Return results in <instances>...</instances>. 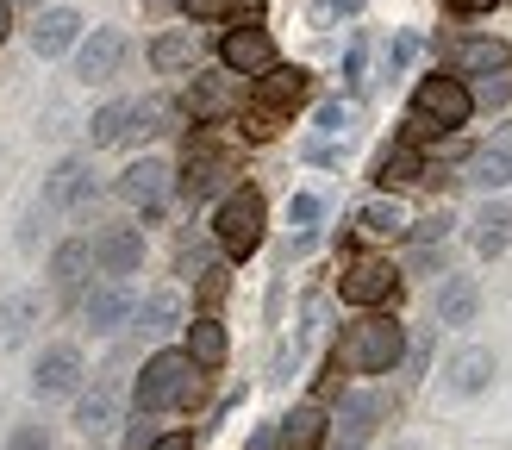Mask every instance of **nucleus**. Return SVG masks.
<instances>
[{
    "label": "nucleus",
    "mask_w": 512,
    "mask_h": 450,
    "mask_svg": "<svg viewBox=\"0 0 512 450\" xmlns=\"http://www.w3.org/2000/svg\"><path fill=\"white\" fill-rule=\"evenodd\" d=\"M188 357H194L200 369H219V363H225V325H219V319H194V325H188Z\"/></svg>",
    "instance_id": "30"
},
{
    "label": "nucleus",
    "mask_w": 512,
    "mask_h": 450,
    "mask_svg": "<svg viewBox=\"0 0 512 450\" xmlns=\"http://www.w3.org/2000/svg\"><path fill=\"white\" fill-rule=\"evenodd\" d=\"M225 175H232V157H219V150H188V169L175 175V188L188 200H213L225 188Z\"/></svg>",
    "instance_id": "17"
},
{
    "label": "nucleus",
    "mask_w": 512,
    "mask_h": 450,
    "mask_svg": "<svg viewBox=\"0 0 512 450\" xmlns=\"http://www.w3.org/2000/svg\"><path fill=\"white\" fill-rule=\"evenodd\" d=\"M169 182H175V175H169V163H163V157H138L132 169L119 175V200H132V207H144V219H157Z\"/></svg>",
    "instance_id": "9"
},
{
    "label": "nucleus",
    "mask_w": 512,
    "mask_h": 450,
    "mask_svg": "<svg viewBox=\"0 0 512 450\" xmlns=\"http://www.w3.org/2000/svg\"><path fill=\"white\" fill-rule=\"evenodd\" d=\"M88 250H94V269H100V275L125 282V275L144 263V232H138V225H107V232H100Z\"/></svg>",
    "instance_id": "8"
},
{
    "label": "nucleus",
    "mask_w": 512,
    "mask_h": 450,
    "mask_svg": "<svg viewBox=\"0 0 512 450\" xmlns=\"http://www.w3.org/2000/svg\"><path fill=\"white\" fill-rule=\"evenodd\" d=\"M113 413H119V382H107V375H100V382L75 400V425L94 438V432H107V425H113Z\"/></svg>",
    "instance_id": "27"
},
{
    "label": "nucleus",
    "mask_w": 512,
    "mask_h": 450,
    "mask_svg": "<svg viewBox=\"0 0 512 450\" xmlns=\"http://www.w3.org/2000/svg\"><path fill=\"white\" fill-rule=\"evenodd\" d=\"M469 244L481 250V257H506V250H512V207L488 200V207L469 219Z\"/></svg>",
    "instance_id": "22"
},
{
    "label": "nucleus",
    "mask_w": 512,
    "mask_h": 450,
    "mask_svg": "<svg viewBox=\"0 0 512 450\" xmlns=\"http://www.w3.org/2000/svg\"><path fill=\"white\" fill-rule=\"evenodd\" d=\"M88 263H94V250H88V238H69L57 257H50V282H57L63 294H75L82 288V275H88Z\"/></svg>",
    "instance_id": "29"
},
{
    "label": "nucleus",
    "mask_w": 512,
    "mask_h": 450,
    "mask_svg": "<svg viewBox=\"0 0 512 450\" xmlns=\"http://www.w3.org/2000/svg\"><path fill=\"white\" fill-rule=\"evenodd\" d=\"M169 119H175V107H169L163 94L132 100V132H138V138H163V132H169Z\"/></svg>",
    "instance_id": "32"
},
{
    "label": "nucleus",
    "mask_w": 512,
    "mask_h": 450,
    "mask_svg": "<svg viewBox=\"0 0 512 450\" xmlns=\"http://www.w3.org/2000/svg\"><path fill=\"white\" fill-rule=\"evenodd\" d=\"M144 332H175V325H182V294H175V288H157V294H150L144 300Z\"/></svg>",
    "instance_id": "31"
},
{
    "label": "nucleus",
    "mask_w": 512,
    "mask_h": 450,
    "mask_svg": "<svg viewBox=\"0 0 512 450\" xmlns=\"http://www.w3.org/2000/svg\"><path fill=\"white\" fill-rule=\"evenodd\" d=\"M450 63H456V75H475V82H488V75H506L512 50H506V38H463V44L450 50Z\"/></svg>",
    "instance_id": "19"
},
{
    "label": "nucleus",
    "mask_w": 512,
    "mask_h": 450,
    "mask_svg": "<svg viewBox=\"0 0 512 450\" xmlns=\"http://www.w3.org/2000/svg\"><path fill=\"white\" fill-rule=\"evenodd\" d=\"M356 225H363L369 238H406V232H413V219H406V207H400V200H388V194L363 200V213H356Z\"/></svg>",
    "instance_id": "28"
},
{
    "label": "nucleus",
    "mask_w": 512,
    "mask_h": 450,
    "mask_svg": "<svg viewBox=\"0 0 512 450\" xmlns=\"http://www.w3.org/2000/svg\"><path fill=\"white\" fill-rule=\"evenodd\" d=\"M232 107H238V75H194V88H188L194 125H219Z\"/></svg>",
    "instance_id": "13"
},
{
    "label": "nucleus",
    "mask_w": 512,
    "mask_h": 450,
    "mask_svg": "<svg viewBox=\"0 0 512 450\" xmlns=\"http://www.w3.org/2000/svg\"><path fill=\"white\" fill-rule=\"evenodd\" d=\"M444 7H456V13H488L494 0H444Z\"/></svg>",
    "instance_id": "45"
},
{
    "label": "nucleus",
    "mask_w": 512,
    "mask_h": 450,
    "mask_svg": "<svg viewBox=\"0 0 512 450\" xmlns=\"http://www.w3.org/2000/svg\"><path fill=\"white\" fill-rule=\"evenodd\" d=\"M494 382V350L488 344H463V350H456V357L444 363V388L450 394H481V388H488Z\"/></svg>",
    "instance_id": "15"
},
{
    "label": "nucleus",
    "mask_w": 512,
    "mask_h": 450,
    "mask_svg": "<svg viewBox=\"0 0 512 450\" xmlns=\"http://www.w3.org/2000/svg\"><path fill=\"white\" fill-rule=\"evenodd\" d=\"M331 13H363V0H325Z\"/></svg>",
    "instance_id": "47"
},
{
    "label": "nucleus",
    "mask_w": 512,
    "mask_h": 450,
    "mask_svg": "<svg viewBox=\"0 0 512 450\" xmlns=\"http://www.w3.org/2000/svg\"><path fill=\"white\" fill-rule=\"evenodd\" d=\"M244 450H281V419H275V425H256Z\"/></svg>",
    "instance_id": "42"
},
{
    "label": "nucleus",
    "mask_w": 512,
    "mask_h": 450,
    "mask_svg": "<svg viewBox=\"0 0 512 450\" xmlns=\"http://www.w3.org/2000/svg\"><path fill=\"white\" fill-rule=\"evenodd\" d=\"M182 7H188L194 25H213V19H225V13H238L244 0H182Z\"/></svg>",
    "instance_id": "36"
},
{
    "label": "nucleus",
    "mask_w": 512,
    "mask_h": 450,
    "mask_svg": "<svg viewBox=\"0 0 512 450\" xmlns=\"http://www.w3.org/2000/svg\"><path fill=\"white\" fill-rule=\"evenodd\" d=\"M32 7H38V13H44V0H32Z\"/></svg>",
    "instance_id": "49"
},
{
    "label": "nucleus",
    "mask_w": 512,
    "mask_h": 450,
    "mask_svg": "<svg viewBox=\"0 0 512 450\" xmlns=\"http://www.w3.org/2000/svg\"><path fill=\"white\" fill-rule=\"evenodd\" d=\"M150 63H157L163 75H175V69H194V38H182V32L157 38V44H150Z\"/></svg>",
    "instance_id": "34"
},
{
    "label": "nucleus",
    "mask_w": 512,
    "mask_h": 450,
    "mask_svg": "<svg viewBox=\"0 0 512 450\" xmlns=\"http://www.w3.org/2000/svg\"><path fill=\"white\" fill-rule=\"evenodd\" d=\"M319 438H331V419L313 407V400H300V407L281 413V444H288V450H313Z\"/></svg>",
    "instance_id": "25"
},
{
    "label": "nucleus",
    "mask_w": 512,
    "mask_h": 450,
    "mask_svg": "<svg viewBox=\"0 0 512 450\" xmlns=\"http://www.w3.org/2000/svg\"><path fill=\"white\" fill-rule=\"evenodd\" d=\"M338 294L350 300V307H381V300L400 294V275H394V263H381V257H356L338 275Z\"/></svg>",
    "instance_id": "5"
},
{
    "label": "nucleus",
    "mask_w": 512,
    "mask_h": 450,
    "mask_svg": "<svg viewBox=\"0 0 512 450\" xmlns=\"http://www.w3.org/2000/svg\"><path fill=\"white\" fill-rule=\"evenodd\" d=\"M82 194H94V169H88L82 157H63L57 175L44 182V213H63V207H75Z\"/></svg>",
    "instance_id": "21"
},
{
    "label": "nucleus",
    "mask_w": 512,
    "mask_h": 450,
    "mask_svg": "<svg viewBox=\"0 0 512 450\" xmlns=\"http://www.w3.org/2000/svg\"><path fill=\"white\" fill-rule=\"evenodd\" d=\"M82 350L75 344H50L44 357H38V369H32V394L38 400H69L75 388H82Z\"/></svg>",
    "instance_id": "6"
},
{
    "label": "nucleus",
    "mask_w": 512,
    "mask_h": 450,
    "mask_svg": "<svg viewBox=\"0 0 512 450\" xmlns=\"http://www.w3.org/2000/svg\"><path fill=\"white\" fill-rule=\"evenodd\" d=\"M125 63V32H113V25H100L94 38H82V50H75V75L94 88V82H113Z\"/></svg>",
    "instance_id": "10"
},
{
    "label": "nucleus",
    "mask_w": 512,
    "mask_h": 450,
    "mask_svg": "<svg viewBox=\"0 0 512 450\" xmlns=\"http://www.w3.org/2000/svg\"><path fill=\"white\" fill-rule=\"evenodd\" d=\"M150 7H163V0H150Z\"/></svg>",
    "instance_id": "50"
},
{
    "label": "nucleus",
    "mask_w": 512,
    "mask_h": 450,
    "mask_svg": "<svg viewBox=\"0 0 512 450\" xmlns=\"http://www.w3.org/2000/svg\"><path fill=\"white\" fill-rule=\"evenodd\" d=\"M88 132H94V144H119V138H132V100H113V107H100Z\"/></svg>",
    "instance_id": "33"
},
{
    "label": "nucleus",
    "mask_w": 512,
    "mask_h": 450,
    "mask_svg": "<svg viewBox=\"0 0 512 450\" xmlns=\"http://www.w3.org/2000/svg\"><path fill=\"white\" fill-rule=\"evenodd\" d=\"M125 313H132V288L113 282V275H107L100 288H88V294H82V319L94 325V332H119Z\"/></svg>",
    "instance_id": "18"
},
{
    "label": "nucleus",
    "mask_w": 512,
    "mask_h": 450,
    "mask_svg": "<svg viewBox=\"0 0 512 450\" xmlns=\"http://www.w3.org/2000/svg\"><path fill=\"white\" fill-rule=\"evenodd\" d=\"M82 38V13L75 7H44L38 19H32V50L50 63V57H63V50Z\"/></svg>",
    "instance_id": "16"
},
{
    "label": "nucleus",
    "mask_w": 512,
    "mask_h": 450,
    "mask_svg": "<svg viewBox=\"0 0 512 450\" xmlns=\"http://www.w3.org/2000/svg\"><path fill=\"white\" fill-rule=\"evenodd\" d=\"M406 357V325L388 319V313H369V319H356L344 344H338V363L350 375H388L394 363Z\"/></svg>",
    "instance_id": "1"
},
{
    "label": "nucleus",
    "mask_w": 512,
    "mask_h": 450,
    "mask_svg": "<svg viewBox=\"0 0 512 450\" xmlns=\"http://www.w3.org/2000/svg\"><path fill=\"white\" fill-rule=\"evenodd\" d=\"M394 450H425V444H394Z\"/></svg>",
    "instance_id": "48"
},
{
    "label": "nucleus",
    "mask_w": 512,
    "mask_h": 450,
    "mask_svg": "<svg viewBox=\"0 0 512 450\" xmlns=\"http://www.w3.org/2000/svg\"><path fill=\"white\" fill-rule=\"evenodd\" d=\"M475 113V88L456 82V75H425V82L413 88V119L438 125V132H456V125H469Z\"/></svg>",
    "instance_id": "4"
},
{
    "label": "nucleus",
    "mask_w": 512,
    "mask_h": 450,
    "mask_svg": "<svg viewBox=\"0 0 512 450\" xmlns=\"http://www.w3.org/2000/svg\"><path fill=\"white\" fill-rule=\"evenodd\" d=\"M369 175H375L381 188H400V182H425V157H419L413 144H388V150H375Z\"/></svg>",
    "instance_id": "24"
},
{
    "label": "nucleus",
    "mask_w": 512,
    "mask_h": 450,
    "mask_svg": "<svg viewBox=\"0 0 512 450\" xmlns=\"http://www.w3.org/2000/svg\"><path fill=\"white\" fill-rule=\"evenodd\" d=\"M219 63H225V75H269L275 69V38L263 25H238V32H225Z\"/></svg>",
    "instance_id": "7"
},
{
    "label": "nucleus",
    "mask_w": 512,
    "mask_h": 450,
    "mask_svg": "<svg viewBox=\"0 0 512 450\" xmlns=\"http://www.w3.org/2000/svg\"><path fill=\"white\" fill-rule=\"evenodd\" d=\"M38 319H44V294H32V288L7 294V300H0V350L25 344V338H32V325H38Z\"/></svg>",
    "instance_id": "20"
},
{
    "label": "nucleus",
    "mask_w": 512,
    "mask_h": 450,
    "mask_svg": "<svg viewBox=\"0 0 512 450\" xmlns=\"http://www.w3.org/2000/svg\"><path fill=\"white\" fill-rule=\"evenodd\" d=\"M512 100V75H488V82H475V107H506Z\"/></svg>",
    "instance_id": "38"
},
{
    "label": "nucleus",
    "mask_w": 512,
    "mask_h": 450,
    "mask_svg": "<svg viewBox=\"0 0 512 450\" xmlns=\"http://www.w3.org/2000/svg\"><path fill=\"white\" fill-rule=\"evenodd\" d=\"M288 225H294V232H313V225H319V194H294L288 200Z\"/></svg>",
    "instance_id": "37"
},
{
    "label": "nucleus",
    "mask_w": 512,
    "mask_h": 450,
    "mask_svg": "<svg viewBox=\"0 0 512 450\" xmlns=\"http://www.w3.org/2000/svg\"><path fill=\"white\" fill-rule=\"evenodd\" d=\"M406 63H413V38H394L388 44V69H406Z\"/></svg>",
    "instance_id": "43"
},
{
    "label": "nucleus",
    "mask_w": 512,
    "mask_h": 450,
    "mask_svg": "<svg viewBox=\"0 0 512 450\" xmlns=\"http://www.w3.org/2000/svg\"><path fill=\"white\" fill-rule=\"evenodd\" d=\"M363 63H369V38H350V50H344V88L363 82Z\"/></svg>",
    "instance_id": "40"
},
{
    "label": "nucleus",
    "mask_w": 512,
    "mask_h": 450,
    "mask_svg": "<svg viewBox=\"0 0 512 450\" xmlns=\"http://www.w3.org/2000/svg\"><path fill=\"white\" fill-rule=\"evenodd\" d=\"M7 450H50V432L38 419H25V425H13V438H7Z\"/></svg>",
    "instance_id": "39"
},
{
    "label": "nucleus",
    "mask_w": 512,
    "mask_h": 450,
    "mask_svg": "<svg viewBox=\"0 0 512 450\" xmlns=\"http://www.w3.org/2000/svg\"><path fill=\"white\" fill-rule=\"evenodd\" d=\"M256 94H263V125H256V132H275V119L313 94V75H306V69H269Z\"/></svg>",
    "instance_id": "11"
},
{
    "label": "nucleus",
    "mask_w": 512,
    "mask_h": 450,
    "mask_svg": "<svg viewBox=\"0 0 512 450\" xmlns=\"http://www.w3.org/2000/svg\"><path fill=\"white\" fill-rule=\"evenodd\" d=\"M463 182H469V188H481V194L506 188V182H512V150H506V144H481V150H469Z\"/></svg>",
    "instance_id": "23"
},
{
    "label": "nucleus",
    "mask_w": 512,
    "mask_h": 450,
    "mask_svg": "<svg viewBox=\"0 0 512 450\" xmlns=\"http://www.w3.org/2000/svg\"><path fill=\"white\" fill-rule=\"evenodd\" d=\"M213 238H219V250L232 263L256 257V244H263V194H256V188H232V194H225L219 213H213Z\"/></svg>",
    "instance_id": "3"
},
{
    "label": "nucleus",
    "mask_w": 512,
    "mask_h": 450,
    "mask_svg": "<svg viewBox=\"0 0 512 450\" xmlns=\"http://www.w3.org/2000/svg\"><path fill=\"white\" fill-rule=\"evenodd\" d=\"M450 225H456V213L438 207V213H425V219L413 225V238H419V244H438V238H450Z\"/></svg>",
    "instance_id": "35"
},
{
    "label": "nucleus",
    "mask_w": 512,
    "mask_h": 450,
    "mask_svg": "<svg viewBox=\"0 0 512 450\" xmlns=\"http://www.w3.org/2000/svg\"><path fill=\"white\" fill-rule=\"evenodd\" d=\"M481 313V288L475 275H444V294H438V325H469Z\"/></svg>",
    "instance_id": "26"
},
{
    "label": "nucleus",
    "mask_w": 512,
    "mask_h": 450,
    "mask_svg": "<svg viewBox=\"0 0 512 450\" xmlns=\"http://www.w3.org/2000/svg\"><path fill=\"white\" fill-rule=\"evenodd\" d=\"M194 375H200V363L188 357V350H157V357L144 363L138 388H132L138 413H169V407H188V400H194Z\"/></svg>",
    "instance_id": "2"
},
{
    "label": "nucleus",
    "mask_w": 512,
    "mask_h": 450,
    "mask_svg": "<svg viewBox=\"0 0 512 450\" xmlns=\"http://www.w3.org/2000/svg\"><path fill=\"white\" fill-rule=\"evenodd\" d=\"M125 444H132V450H150V444H157V425H150V413H138V419H132V432H125Z\"/></svg>",
    "instance_id": "41"
},
{
    "label": "nucleus",
    "mask_w": 512,
    "mask_h": 450,
    "mask_svg": "<svg viewBox=\"0 0 512 450\" xmlns=\"http://www.w3.org/2000/svg\"><path fill=\"white\" fill-rule=\"evenodd\" d=\"M7 32H13V0H0V44H7Z\"/></svg>",
    "instance_id": "46"
},
{
    "label": "nucleus",
    "mask_w": 512,
    "mask_h": 450,
    "mask_svg": "<svg viewBox=\"0 0 512 450\" xmlns=\"http://www.w3.org/2000/svg\"><path fill=\"white\" fill-rule=\"evenodd\" d=\"M356 119H363V113H356L350 100H325V107H319V138L306 144V157H313V163H338V144H350Z\"/></svg>",
    "instance_id": "14"
},
{
    "label": "nucleus",
    "mask_w": 512,
    "mask_h": 450,
    "mask_svg": "<svg viewBox=\"0 0 512 450\" xmlns=\"http://www.w3.org/2000/svg\"><path fill=\"white\" fill-rule=\"evenodd\" d=\"M150 450H194V432H169V438H157Z\"/></svg>",
    "instance_id": "44"
},
{
    "label": "nucleus",
    "mask_w": 512,
    "mask_h": 450,
    "mask_svg": "<svg viewBox=\"0 0 512 450\" xmlns=\"http://www.w3.org/2000/svg\"><path fill=\"white\" fill-rule=\"evenodd\" d=\"M375 419H381V394H344L338 419H331V444H338V450H363V438L375 432Z\"/></svg>",
    "instance_id": "12"
}]
</instances>
